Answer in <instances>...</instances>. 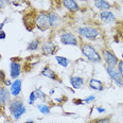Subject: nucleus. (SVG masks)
<instances>
[{"instance_id":"nucleus-36","label":"nucleus","mask_w":123,"mask_h":123,"mask_svg":"<svg viewBox=\"0 0 123 123\" xmlns=\"http://www.w3.org/2000/svg\"><path fill=\"white\" fill-rule=\"evenodd\" d=\"M49 93H50V94L54 93V89H51V90H50V92H49Z\"/></svg>"},{"instance_id":"nucleus-28","label":"nucleus","mask_w":123,"mask_h":123,"mask_svg":"<svg viewBox=\"0 0 123 123\" xmlns=\"http://www.w3.org/2000/svg\"><path fill=\"white\" fill-rule=\"evenodd\" d=\"M6 1H7V3L12 4V6H19L22 0H6Z\"/></svg>"},{"instance_id":"nucleus-31","label":"nucleus","mask_w":123,"mask_h":123,"mask_svg":"<svg viewBox=\"0 0 123 123\" xmlns=\"http://www.w3.org/2000/svg\"><path fill=\"white\" fill-rule=\"evenodd\" d=\"M12 79H6V81H4V84H3V85L4 86H6V87H10V86H11V84H12Z\"/></svg>"},{"instance_id":"nucleus-5","label":"nucleus","mask_w":123,"mask_h":123,"mask_svg":"<svg viewBox=\"0 0 123 123\" xmlns=\"http://www.w3.org/2000/svg\"><path fill=\"white\" fill-rule=\"evenodd\" d=\"M60 40H61L62 45H64V46L78 47L79 43H80L78 37L72 32H69V31H62L60 33Z\"/></svg>"},{"instance_id":"nucleus-18","label":"nucleus","mask_w":123,"mask_h":123,"mask_svg":"<svg viewBox=\"0 0 123 123\" xmlns=\"http://www.w3.org/2000/svg\"><path fill=\"white\" fill-rule=\"evenodd\" d=\"M93 6L100 11H109L112 7L107 0H93Z\"/></svg>"},{"instance_id":"nucleus-30","label":"nucleus","mask_w":123,"mask_h":123,"mask_svg":"<svg viewBox=\"0 0 123 123\" xmlns=\"http://www.w3.org/2000/svg\"><path fill=\"white\" fill-rule=\"evenodd\" d=\"M96 111H98L99 114H103V112H106V109H105V108H103V107H100V106L96 107Z\"/></svg>"},{"instance_id":"nucleus-32","label":"nucleus","mask_w":123,"mask_h":123,"mask_svg":"<svg viewBox=\"0 0 123 123\" xmlns=\"http://www.w3.org/2000/svg\"><path fill=\"white\" fill-rule=\"evenodd\" d=\"M6 32H4L3 30H2V31H0V39H6Z\"/></svg>"},{"instance_id":"nucleus-24","label":"nucleus","mask_w":123,"mask_h":123,"mask_svg":"<svg viewBox=\"0 0 123 123\" xmlns=\"http://www.w3.org/2000/svg\"><path fill=\"white\" fill-rule=\"evenodd\" d=\"M36 96H35V92H34V90H33L32 92L30 93V96H29V104L30 105H33L36 102Z\"/></svg>"},{"instance_id":"nucleus-8","label":"nucleus","mask_w":123,"mask_h":123,"mask_svg":"<svg viewBox=\"0 0 123 123\" xmlns=\"http://www.w3.org/2000/svg\"><path fill=\"white\" fill-rule=\"evenodd\" d=\"M40 49H42V53L43 55L49 56V55H54L60 48H58V46L53 40L49 39V40H46L43 43H42Z\"/></svg>"},{"instance_id":"nucleus-12","label":"nucleus","mask_w":123,"mask_h":123,"mask_svg":"<svg viewBox=\"0 0 123 123\" xmlns=\"http://www.w3.org/2000/svg\"><path fill=\"white\" fill-rule=\"evenodd\" d=\"M10 92L11 96L14 98H18L21 93V89H22V80L21 79H16L12 82L11 86H10Z\"/></svg>"},{"instance_id":"nucleus-3","label":"nucleus","mask_w":123,"mask_h":123,"mask_svg":"<svg viewBox=\"0 0 123 123\" xmlns=\"http://www.w3.org/2000/svg\"><path fill=\"white\" fill-rule=\"evenodd\" d=\"M9 111L13 119L15 121H19L20 118L27 111V107L22 102V100H19L18 98H14L9 103Z\"/></svg>"},{"instance_id":"nucleus-29","label":"nucleus","mask_w":123,"mask_h":123,"mask_svg":"<svg viewBox=\"0 0 123 123\" xmlns=\"http://www.w3.org/2000/svg\"><path fill=\"white\" fill-rule=\"evenodd\" d=\"M7 1L6 0H0V10H3V9H6V6H7Z\"/></svg>"},{"instance_id":"nucleus-11","label":"nucleus","mask_w":123,"mask_h":123,"mask_svg":"<svg viewBox=\"0 0 123 123\" xmlns=\"http://www.w3.org/2000/svg\"><path fill=\"white\" fill-rule=\"evenodd\" d=\"M11 92L10 89L4 85H0V106H6L9 105L11 101Z\"/></svg>"},{"instance_id":"nucleus-26","label":"nucleus","mask_w":123,"mask_h":123,"mask_svg":"<svg viewBox=\"0 0 123 123\" xmlns=\"http://www.w3.org/2000/svg\"><path fill=\"white\" fill-rule=\"evenodd\" d=\"M83 101H84V104H90L91 102L96 101V96H88L87 98L84 99Z\"/></svg>"},{"instance_id":"nucleus-6","label":"nucleus","mask_w":123,"mask_h":123,"mask_svg":"<svg viewBox=\"0 0 123 123\" xmlns=\"http://www.w3.org/2000/svg\"><path fill=\"white\" fill-rule=\"evenodd\" d=\"M100 53H101L102 60L105 62V65L106 66H115V67H117L118 63H119V57H118L111 50L107 49V48H102Z\"/></svg>"},{"instance_id":"nucleus-15","label":"nucleus","mask_w":123,"mask_h":123,"mask_svg":"<svg viewBox=\"0 0 123 123\" xmlns=\"http://www.w3.org/2000/svg\"><path fill=\"white\" fill-rule=\"evenodd\" d=\"M99 18L104 24H112L116 22V16L111 11H101L99 14Z\"/></svg>"},{"instance_id":"nucleus-37","label":"nucleus","mask_w":123,"mask_h":123,"mask_svg":"<svg viewBox=\"0 0 123 123\" xmlns=\"http://www.w3.org/2000/svg\"><path fill=\"white\" fill-rule=\"evenodd\" d=\"M79 1H81V2H87L88 0H79Z\"/></svg>"},{"instance_id":"nucleus-22","label":"nucleus","mask_w":123,"mask_h":123,"mask_svg":"<svg viewBox=\"0 0 123 123\" xmlns=\"http://www.w3.org/2000/svg\"><path fill=\"white\" fill-rule=\"evenodd\" d=\"M35 92V96H36V99L37 100H40V101H46V99H47V94L45 93V92L43 91V89L40 88V87H38L34 90Z\"/></svg>"},{"instance_id":"nucleus-38","label":"nucleus","mask_w":123,"mask_h":123,"mask_svg":"<svg viewBox=\"0 0 123 123\" xmlns=\"http://www.w3.org/2000/svg\"><path fill=\"white\" fill-rule=\"evenodd\" d=\"M2 60V55H1V53H0V61Z\"/></svg>"},{"instance_id":"nucleus-9","label":"nucleus","mask_w":123,"mask_h":123,"mask_svg":"<svg viewBox=\"0 0 123 123\" xmlns=\"http://www.w3.org/2000/svg\"><path fill=\"white\" fill-rule=\"evenodd\" d=\"M48 19H49L50 29H58L63 24V19L55 11L48 12Z\"/></svg>"},{"instance_id":"nucleus-1","label":"nucleus","mask_w":123,"mask_h":123,"mask_svg":"<svg viewBox=\"0 0 123 123\" xmlns=\"http://www.w3.org/2000/svg\"><path fill=\"white\" fill-rule=\"evenodd\" d=\"M81 51L83 56L86 58L87 61H89L90 63L93 64H100L102 63V56L101 53L99 52L91 43H87V42H83L81 43Z\"/></svg>"},{"instance_id":"nucleus-4","label":"nucleus","mask_w":123,"mask_h":123,"mask_svg":"<svg viewBox=\"0 0 123 123\" xmlns=\"http://www.w3.org/2000/svg\"><path fill=\"white\" fill-rule=\"evenodd\" d=\"M35 28L42 32H46L50 29L49 25V19H48V13L45 11L38 12L35 16Z\"/></svg>"},{"instance_id":"nucleus-2","label":"nucleus","mask_w":123,"mask_h":123,"mask_svg":"<svg viewBox=\"0 0 123 123\" xmlns=\"http://www.w3.org/2000/svg\"><path fill=\"white\" fill-rule=\"evenodd\" d=\"M76 33L79 36L88 42H94L101 37V31L99 28L93 25H82L76 29Z\"/></svg>"},{"instance_id":"nucleus-7","label":"nucleus","mask_w":123,"mask_h":123,"mask_svg":"<svg viewBox=\"0 0 123 123\" xmlns=\"http://www.w3.org/2000/svg\"><path fill=\"white\" fill-rule=\"evenodd\" d=\"M105 69H106V73L109 76V79L114 82L118 87H123V80L119 73L117 67L115 66H106L105 65Z\"/></svg>"},{"instance_id":"nucleus-34","label":"nucleus","mask_w":123,"mask_h":123,"mask_svg":"<svg viewBox=\"0 0 123 123\" xmlns=\"http://www.w3.org/2000/svg\"><path fill=\"white\" fill-rule=\"evenodd\" d=\"M4 25H6V24H4V22H0V31H2V30H3Z\"/></svg>"},{"instance_id":"nucleus-10","label":"nucleus","mask_w":123,"mask_h":123,"mask_svg":"<svg viewBox=\"0 0 123 123\" xmlns=\"http://www.w3.org/2000/svg\"><path fill=\"white\" fill-rule=\"evenodd\" d=\"M22 72V67L21 64L17 61L12 60L10 63V76L12 80H16L20 76V74Z\"/></svg>"},{"instance_id":"nucleus-17","label":"nucleus","mask_w":123,"mask_h":123,"mask_svg":"<svg viewBox=\"0 0 123 123\" xmlns=\"http://www.w3.org/2000/svg\"><path fill=\"white\" fill-rule=\"evenodd\" d=\"M88 86H89V88L92 89V90H94V91H103L104 90L103 82L98 80V79H94V78H92L89 80Z\"/></svg>"},{"instance_id":"nucleus-35","label":"nucleus","mask_w":123,"mask_h":123,"mask_svg":"<svg viewBox=\"0 0 123 123\" xmlns=\"http://www.w3.org/2000/svg\"><path fill=\"white\" fill-rule=\"evenodd\" d=\"M25 123H34V121H33V120H28V121H25Z\"/></svg>"},{"instance_id":"nucleus-14","label":"nucleus","mask_w":123,"mask_h":123,"mask_svg":"<svg viewBox=\"0 0 123 123\" xmlns=\"http://www.w3.org/2000/svg\"><path fill=\"white\" fill-rule=\"evenodd\" d=\"M62 4L66 10L71 13H76L81 10L80 4L76 2V0H62Z\"/></svg>"},{"instance_id":"nucleus-16","label":"nucleus","mask_w":123,"mask_h":123,"mask_svg":"<svg viewBox=\"0 0 123 123\" xmlns=\"http://www.w3.org/2000/svg\"><path fill=\"white\" fill-rule=\"evenodd\" d=\"M69 82L73 89H82L85 85V80L81 75H71L69 78Z\"/></svg>"},{"instance_id":"nucleus-21","label":"nucleus","mask_w":123,"mask_h":123,"mask_svg":"<svg viewBox=\"0 0 123 123\" xmlns=\"http://www.w3.org/2000/svg\"><path fill=\"white\" fill-rule=\"evenodd\" d=\"M55 61L57 62V64L60 66H62L63 68H67L70 65V60L65 56H61V55H56L55 56Z\"/></svg>"},{"instance_id":"nucleus-13","label":"nucleus","mask_w":123,"mask_h":123,"mask_svg":"<svg viewBox=\"0 0 123 123\" xmlns=\"http://www.w3.org/2000/svg\"><path fill=\"white\" fill-rule=\"evenodd\" d=\"M40 75L45 76V78H47V79H50V80H52V81H55V82H60V83L62 82L60 80V78H58L57 73H56L53 69H51L49 66H45V67L43 68V70L40 71Z\"/></svg>"},{"instance_id":"nucleus-25","label":"nucleus","mask_w":123,"mask_h":123,"mask_svg":"<svg viewBox=\"0 0 123 123\" xmlns=\"http://www.w3.org/2000/svg\"><path fill=\"white\" fill-rule=\"evenodd\" d=\"M117 68H118V70H119V73H120V75H121V78L123 80V60H119Z\"/></svg>"},{"instance_id":"nucleus-20","label":"nucleus","mask_w":123,"mask_h":123,"mask_svg":"<svg viewBox=\"0 0 123 123\" xmlns=\"http://www.w3.org/2000/svg\"><path fill=\"white\" fill-rule=\"evenodd\" d=\"M37 108H38V111H39L40 114L45 115V116L50 115V112H51V106L47 103H43V102L40 104H37Z\"/></svg>"},{"instance_id":"nucleus-33","label":"nucleus","mask_w":123,"mask_h":123,"mask_svg":"<svg viewBox=\"0 0 123 123\" xmlns=\"http://www.w3.org/2000/svg\"><path fill=\"white\" fill-rule=\"evenodd\" d=\"M73 103H75L76 105H83L84 104V101H83V100H74Z\"/></svg>"},{"instance_id":"nucleus-39","label":"nucleus","mask_w":123,"mask_h":123,"mask_svg":"<svg viewBox=\"0 0 123 123\" xmlns=\"http://www.w3.org/2000/svg\"><path fill=\"white\" fill-rule=\"evenodd\" d=\"M54 123H57V122H54Z\"/></svg>"},{"instance_id":"nucleus-27","label":"nucleus","mask_w":123,"mask_h":123,"mask_svg":"<svg viewBox=\"0 0 123 123\" xmlns=\"http://www.w3.org/2000/svg\"><path fill=\"white\" fill-rule=\"evenodd\" d=\"M6 80V72H4L2 69H0V85H3L4 81Z\"/></svg>"},{"instance_id":"nucleus-19","label":"nucleus","mask_w":123,"mask_h":123,"mask_svg":"<svg viewBox=\"0 0 123 123\" xmlns=\"http://www.w3.org/2000/svg\"><path fill=\"white\" fill-rule=\"evenodd\" d=\"M40 45H42V43H40V39H39V38H35V39L31 40V42L28 43L27 50H28V51H31V52L37 51L38 49H39Z\"/></svg>"},{"instance_id":"nucleus-23","label":"nucleus","mask_w":123,"mask_h":123,"mask_svg":"<svg viewBox=\"0 0 123 123\" xmlns=\"http://www.w3.org/2000/svg\"><path fill=\"white\" fill-rule=\"evenodd\" d=\"M111 120V117L108 116V117H103V118H97V119L91 120L89 123H109Z\"/></svg>"}]
</instances>
